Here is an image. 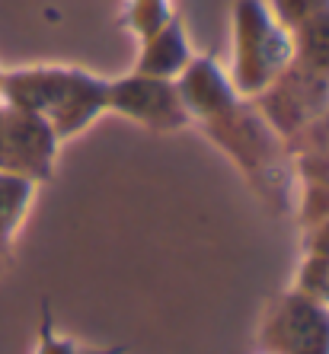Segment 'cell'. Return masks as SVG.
<instances>
[{
    "label": "cell",
    "mask_w": 329,
    "mask_h": 354,
    "mask_svg": "<svg viewBox=\"0 0 329 354\" xmlns=\"http://www.w3.org/2000/svg\"><path fill=\"white\" fill-rule=\"evenodd\" d=\"M58 147V134L45 118L0 99V173L26 176L35 185L48 182L55 176Z\"/></svg>",
    "instance_id": "3957f363"
},
{
    "label": "cell",
    "mask_w": 329,
    "mask_h": 354,
    "mask_svg": "<svg viewBox=\"0 0 329 354\" xmlns=\"http://www.w3.org/2000/svg\"><path fill=\"white\" fill-rule=\"evenodd\" d=\"M71 74H74L71 64H33L19 67V71H7L3 83H0V99L7 106L35 112L48 122V115L64 99Z\"/></svg>",
    "instance_id": "ba28073f"
},
{
    "label": "cell",
    "mask_w": 329,
    "mask_h": 354,
    "mask_svg": "<svg viewBox=\"0 0 329 354\" xmlns=\"http://www.w3.org/2000/svg\"><path fill=\"white\" fill-rule=\"evenodd\" d=\"M291 39H294L291 64L320 77V80H329V7L317 10L304 23H297L291 29Z\"/></svg>",
    "instance_id": "7c38bea8"
},
{
    "label": "cell",
    "mask_w": 329,
    "mask_h": 354,
    "mask_svg": "<svg viewBox=\"0 0 329 354\" xmlns=\"http://www.w3.org/2000/svg\"><path fill=\"white\" fill-rule=\"evenodd\" d=\"M138 45H141L138 58L132 64L134 74L166 77V80H176L186 71V64L192 61V55H195L179 17H170L163 26H157L150 35L138 39Z\"/></svg>",
    "instance_id": "30bf717a"
},
{
    "label": "cell",
    "mask_w": 329,
    "mask_h": 354,
    "mask_svg": "<svg viewBox=\"0 0 329 354\" xmlns=\"http://www.w3.org/2000/svg\"><path fill=\"white\" fill-rule=\"evenodd\" d=\"M269 3V10L278 17V23L285 26V29H294L297 23H304L307 17H313L317 10L329 7V0H265Z\"/></svg>",
    "instance_id": "e0dca14e"
},
{
    "label": "cell",
    "mask_w": 329,
    "mask_h": 354,
    "mask_svg": "<svg viewBox=\"0 0 329 354\" xmlns=\"http://www.w3.org/2000/svg\"><path fill=\"white\" fill-rule=\"evenodd\" d=\"M109 112L157 134L182 131L192 124L179 90H176V80L134 74V71H128L118 80H109Z\"/></svg>",
    "instance_id": "277c9868"
},
{
    "label": "cell",
    "mask_w": 329,
    "mask_h": 354,
    "mask_svg": "<svg viewBox=\"0 0 329 354\" xmlns=\"http://www.w3.org/2000/svg\"><path fill=\"white\" fill-rule=\"evenodd\" d=\"M285 144H288L291 157H297V153H329V109H323L320 115L307 122L297 134H291Z\"/></svg>",
    "instance_id": "9a60e30c"
},
{
    "label": "cell",
    "mask_w": 329,
    "mask_h": 354,
    "mask_svg": "<svg viewBox=\"0 0 329 354\" xmlns=\"http://www.w3.org/2000/svg\"><path fill=\"white\" fill-rule=\"evenodd\" d=\"M304 252H320V256H329V217L304 230Z\"/></svg>",
    "instance_id": "d6986e66"
},
{
    "label": "cell",
    "mask_w": 329,
    "mask_h": 354,
    "mask_svg": "<svg viewBox=\"0 0 329 354\" xmlns=\"http://www.w3.org/2000/svg\"><path fill=\"white\" fill-rule=\"evenodd\" d=\"M320 304H323V306H326V310H329V281H326V290H323V297H320Z\"/></svg>",
    "instance_id": "ffe728a7"
},
{
    "label": "cell",
    "mask_w": 329,
    "mask_h": 354,
    "mask_svg": "<svg viewBox=\"0 0 329 354\" xmlns=\"http://www.w3.org/2000/svg\"><path fill=\"white\" fill-rule=\"evenodd\" d=\"M39 354H83L74 342H67V338H58L55 329H51V313L45 310V319H42V335H39ZM116 354V351H109Z\"/></svg>",
    "instance_id": "ac0fdd59"
},
{
    "label": "cell",
    "mask_w": 329,
    "mask_h": 354,
    "mask_svg": "<svg viewBox=\"0 0 329 354\" xmlns=\"http://www.w3.org/2000/svg\"><path fill=\"white\" fill-rule=\"evenodd\" d=\"M0 83H3V71H0Z\"/></svg>",
    "instance_id": "44dd1931"
},
{
    "label": "cell",
    "mask_w": 329,
    "mask_h": 354,
    "mask_svg": "<svg viewBox=\"0 0 329 354\" xmlns=\"http://www.w3.org/2000/svg\"><path fill=\"white\" fill-rule=\"evenodd\" d=\"M109 112V80L99 74H90L83 67H74L71 83H67L64 99L58 102V109L48 115V124L55 128L58 140H74L80 138L99 115Z\"/></svg>",
    "instance_id": "9c48e42d"
},
{
    "label": "cell",
    "mask_w": 329,
    "mask_h": 354,
    "mask_svg": "<svg viewBox=\"0 0 329 354\" xmlns=\"http://www.w3.org/2000/svg\"><path fill=\"white\" fill-rule=\"evenodd\" d=\"M176 90H179L182 106H186V112L195 124H202L205 118L217 115L231 102L243 99L233 90L231 77L214 55H192L186 71L176 77Z\"/></svg>",
    "instance_id": "52a82bcc"
},
{
    "label": "cell",
    "mask_w": 329,
    "mask_h": 354,
    "mask_svg": "<svg viewBox=\"0 0 329 354\" xmlns=\"http://www.w3.org/2000/svg\"><path fill=\"white\" fill-rule=\"evenodd\" d=\"M294 163V214L301 230L329 217V153H297Z\"/></svg>",
    "instance_id": "8fae6325"
},
{
    "label": "cell",
    "mask_w": 329,
    "mask_h": 354,
    "mask_svg": "<svg viewBox=\"0 0 329 354\" xmlns=\"http://www.w3.org/2000/svg\"><path fill=\"white\" fill-rule=\"evenodd\" d=\"M35 182L17 173H0V246H7L10 236L19 230L26 211L33 205Z\"/></svg>",
    "instance_id": "4fadbf2b"
},
{
    "label": "cell",
    "mask_w": 329,
    "mask_h": 354,
    "mask_svg": "<svg viewBox=\"0 0 329 354\" xmlns=\"http://www.w3.org/2000/svg\"><path fill=\"white\" fill-rule=\"evenodd\" d=\"M265 354H329V310L294 288L269 310L263 322Z\"/></svg>",
    "instance_id": "5b68a950"
},
{
    "label": "cell",
    "mask_w": 329,
    "mask_h": 354,
    "mask_svg": "<svg viewBox=\"0 0 329 354\" xmlns=\"http://www.w3.org/2000/svg\"><path fill=\"white\" fill-rule=\"evenodd\" d=\"M231 77L243 99H256L294 58V39L265 0H237L231 13Z\"/></svg>",
    "instance_id": "7a4b0ae2"
},
{
    "label": "cell",
    "mask_w": 329,
    "mask_h": 354,
    "mask_svg": "<svg viewBox=\"0 0 329 354\" xmlns=\"http://www.w3.org/2000/svg\"><path fill=\"white\" fill-rule=\"evenodd\" d=\"M211 138L214 147H221L253 192L278 214L294 211V163H291L288 144L275 128L263 118L253 99H237L217 115L198 124Z\"/></svg>",
    "instance_id": "6da1fadb"
},
{
    "label": "cell",
    "mask_w": 329,
    "mask_h": 354,
    "mask_svg": "<svg viewBox=\"0 0 329 354\" xmlns=\"http://www.w3.org/2000/svg\"><path fill=\"white\" fill-rule=\"evenodd\" d=\"M326 281H329V256L304 252V262H301L297 278H294V290L304 297H313V300H320L323 290H326Z\"/></svg>",
    "instance_id": "2e32d148"
},
{
    "label": "cell",
    "mask_w": 329,
    "mask_h": 354,
    "mask_svg": "<svg viewBox=\"0 0 329 354\" xmlns=\"http://www.w3.org/2000/svg\"><path fill=\"white\" fill-rule=\"evenodd\" d=\"M253 102L265 122L288 140L320 115L323 109H329V80H320L297 64H288Z\"/></svg>",
    "instance_id": "8992f818"
},
{
    "label": "cell",
    "mask_w": 329,
    "mask_h": 354,
    "mask_svg": "<svg viewBox=\"0 0 329 354\" xmlns=\"http://www.w3.org/2000/svg\"><path fill=\"white\" fill-rule=\"evenodd\" d=\"M170 17H176L170 10V0H128L122 23L128 26V32L134 39H144V35L154 32L157 26H163Z\"/></svg>",
    "instance_id": "5bb4252c"
}]
</instances>
